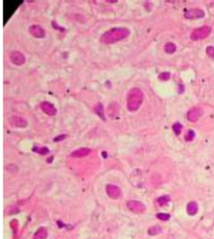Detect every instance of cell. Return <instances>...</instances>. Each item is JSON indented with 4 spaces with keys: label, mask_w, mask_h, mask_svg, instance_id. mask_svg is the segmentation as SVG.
<instances>
[{
    "label": "cell",
    "mask_w": 214,
    "mask_h": 239,
    "mask_svg": "<svg viewBox=\"0 0 214 239\" xmlns=\"http://www.w3.org/2000/svg\"><path fill=\"white\" fill-rule=\"evenodd\" d=\"M130 36V29L125 27H115L107 30L101 36V42L104 44H113L118 41L125 39Z\"/></svg>",
    "instance_id": "obj_1"
},
{
    "label": "cell",
    "mask_w": 214,
    "mask_h": 239,
    "mask_svg": "<svg viewBox=\"0 0 214 239\" xmlns=\"http://www.w3.org/2000/svg\"><path fill=\"white\" fill-rule=\"evenodd\" d=\"M143 102V92L138 88L130 89L128 94V98H126V106H128V111L130 112H135Z\"/></svg>",
    "instance_id": "obj_2"
},
{
    "label": "cell",
    "mask_w": 214,
    "mask_h": 239,
    "mask_svg": "<svg viewBox=\"0 0 214 239\" xmlns=\"http://www.w3.org/2000/svg\"><path fill=\"white\" fill-rule=\"evenodd\" d=\"M211 27L210 26H202L200 28H196L191 32L190 35V39L192 41H200V40L206 39L209 35L211 34Z\"/></svg>",
    "instance_id": "obj_3"
},
{
    "label": "cell",
    "mask_w": 214,
    "mask_h": 239,
    "mask_svg": "<svg viewBox=\"0 0 214 239\" xmlns=\"http://www.w3.org/2000/svg\"><path fill=\"white\" fill-rule=\"evenodd\" d=\"M128 208L130 209L132 212L137 214L143 213L145 211V205L143 203H141L139 200H128Z\"/></svg>",
    "instance_id": "obj_4"
},
{
    "label": "cell",
    "mask_w": 214,
    "mask_h": 239,
    "mask_svg": "<svg viewBox=\"0 0 214 239\" xmlns=\"http://www.w3.org/2000/svg\"><path fill=\"white\" fill-rule=\"evenodd\" d=\"M204 115V110L200 107H194L191 110H189V112L187 114V119L191 122L197 121L200 118Z\"/></svg>",
    "instance_id": "obj_5"
},
{
    "label": "cell",
    "mask_w": 214,
    "mask_h": 239,
    "mask_svg": "<svg viewBox=\"0 0 214 239\" xmlns=\"http://www.w3.org/2000/svg\"><path fill=\"white\" fill-rule=\"evenodd\" d=\"M10 60L13 64L17 66H22L25 64V57L22 52L20 51H12L10 53Z\"/></svg>",
    "instance_id": "obj_6"
},
{
    "label": "cell",
    "mask_w": 214,
    "mask_h": 239,
    "mask_svg": "<svg viewBox=\"0 0 214 239\" xmlns=\"http://www.w3.org/2000/svg\"><path fill=\"white\" fill-rule=\"evenodd\" d=\"M10 124L13 127H20V128H23V127H26L28 122L25 118L21 117V116H12L10 118Z\"/></svg>",
    "instance_id": "obj_7"
},
{
    "label": "cell",
    "mask_w": 214,
    "mask_h": 239,
    "mask_svg": "<svg viewBox=\"0 0 214 239\" xmlns=\"http://www.w3.org/2000/svg\"><path fill=\"white\" fill-rule=\"evenodd\" d=\"M29 32H30L31 36L37 38V39H42V38H45V36H46L44 28L41 25H38V24L31 25L29 27Z\"/></svg>",
    "instance_id": "obj_8"
},
{
    "label": "cell",
    "mask_w": 214,
    "mask_h": 239,
    "mask_svg": "<svg viewBox=\"0 0 214 239\" xmlns=\"http://www.w3.org/2000/svg\"><path fill=\"white\" fill-rule=\"evenodd\" d=\"M106 192L113 200H117L121 196V190L119 189V187L115 186V185H107Z\"/></svg>",
    "instance_id": "obj_9"
},
{
    "label": "cell",
    "mask_w": 214,
    "mask_h": 239,
    "mask_svg": "<svg viewBox=\"0 0 214 239\" xmlns=\"http://www.w3.org/2000/svg\"><path fill=\"white\" fill-rule=\"evenodd\" d=\"M205 16V12L201 8H191L188 10L185 13V18L186 19H196V18H203Z\"/></svg>",
    "instance_id": "obj_10"
},
{
    "label": "cell",
    "mask_w": 214,
    "mask_h": 239,
    "mask_svg": "<svg viewBox=\"0 0 214 239\" xmlns=\"http://www.w3.org/2000/svg\"><path fill=\"white\" fill-rule=\"evenodd\" d=\"M41 109L42 111L45 113V114L49 115V116H55V114H57V108L53 106L52 104H50V102H43L41 104Z\"/></svg>",
    "instance_id": "obj_11"
},
{
    "label": "cell",
    "mask_w": 214,
    "mask_h": 239,
    "mask_svg": "<svg viewBox=\"0 0 214 239\" xmlns=\"http://www.w3.org/2000/svg\"><path fill=\"white\" fill-rule=\"evenodd\" d=\"M90 153H91V149H90V148H87V147L78 148V149H76V151L71 153V157H73V158H84V157L88 156Z\"/></svg>",
    "instance_id": "obj_12"
},
{
    "label": "cell",
    "mask_w": 214,
    "mask_h": 239,
    "mask_svg": "<svg viewBox=\"0 0 214 239\" xmlns=\"http://www.w3.org/2000/svg\"><path fill=\"white\" fill-rule=\"evenodd\" d=\"M186 210H187V213L189 214V215H195L198 211L197 204H196L195 202H190V203L187 205Z\"/></svg>",
    "instance_id": "obj_13"
},
{
    "label": "cell",
    "mask_w": 214,
    "mask_h": 239,
    "mask_svg": "<svg viewBox=\"0 0 214 239\" xmlns=\"http://www.w3.org/2000/svg\"><path fill=\"white\" fill-rule=\"evenodd\" d=\"M108 111H109V116L114 117L115 115H117L118 112H119V106L116 102H112L108 108Z\"/></svg>",
    "instance_id": "obj_14"
},
{
    "label": "cell",
    "mask_w": 214,
    "mask_h": 239,
    "mask_svg": "<svg viewBox=\"0 0 214 239\" xmlns=\"http://www.w3.org/2000/svg\"><path fill=\"white\" fill-rule=\"evenodd\" d=\"M47 238V230L45 228H40L35 233L34 239H46Z\"/></svg>",
    "instance_id": "obj_15"
},
{
    "label": "cell",
    "mask_w": 214,
    "mask_h": 239,
    "mask_svg": "<svg viewBox=\"0 0 214 239\" xmlns=\"http://www.w3.org/2000/svg\"><path fill=\"white\" fill-rule=\"evenodd\" d=\"M164 50H165L166 53L171 55V53H173V52L177 50V46H175V43H172V42H168V43H166V44L164 45Z\"/></svg>",
    "instance_id": "obj_16"
},
{
    "label": "cell",
    "mask_w": 214,
    "mask_h": 239,
    "mask_svg": "<svg viewBox=\"0 0 214 239\" xmlns=\"http://www.w3.org/2000/svg\"><path fill=\"white\" fill-rule=\"evenodd\" d=\"M94 111H95V113L98 115L99 117H101L102 120H106V117H104V107H102V104H100V102H98V104L95 106V108H94Z\"/></svg>",
    "instance_id": "obj_17"
},
{
    "label": "cell",
    "mask_w": 214,
    "mask_h": 239,
    "mask_svg": "<svg viewBox=\"0 0 214 239\" xmlns=\"http://www.w3.org/2000/svg\"><path fill=\"white\" fill-rule=\"evenodd\" d=\"M161 232H162V228H161V227H159V226L150 227V228L147 230V233H148V235H151V236L159 234V233H161Z\"/></svg>",
    "instance_id": "obj_18"
},
{
    "label": "cell",
    "mask_w": 214,
    "mask_h": 239,
    "mask_svg": "<svg viewBox=\"0 0 214 239\" xmlns=\"http://www.w3.org/2000/svg\"><path fill=\"white\" fill-rule=\"evenodd\" d=\"M169 200H170V196H168V195H163V196H160V198L157 200V202H158V205L159 206H165L169 203Z\"/></svg>",
    "instance_id": "obj_19"
},
{
    "label": "cell",
    "mask_w": 214,
    "mask_h": 239,
    "mask_svg": "<svg viewBox=\"0 0 214 239\" xmlns=\"http://www.w3.org/2000/svg\"><path fill=\"white\" fill-rule=\"evenodd\" d=\"M182 130H183V125L181 124V123H179V122H175V123L172 124V131L175 132V134L177 136H179L181 133H182Z\"/></svg>",
    "instance_id": "obj_20"
},
{
    "label": "cell",
    "mask_w": 214,
    "mask_h": 239,
    "mask_svg": "<svg viewBox=\"0 0 214 239\" xmlns=\"http://www.w3.org/2000/svg\"><path fill=\"white\" fill-rule=\"evenodd\" d=\"M32 151H36V153H40V155H47L49 153V149L47 147H39V146H36V147L32 148Z\"/></svg>",
    "instance_id": "obj_21"
},
{
    "label": "cell",
    "mask_w": 214,
    "mask_h": 239,
    "mask_svg": "<svg viewBox=\"0 0 214 239\" xmlns=\"http://www.w3.org/2000/svg\"><path fill=\"white\" fill-rule=\"evenodd\" d=\"M170 78V73L169 72H162L159 74V79L160 81H168Z\"/></svg>",
    "instance_id": "obj_22"
},
{
    "label": "cell",
    "mask_w": 214,
    "mask_h": 239,
    "mask_svg": "<svg viewBox=\"0 0 214 239\" xmlns=\"http://www.w3.org/2000/svg\"><path fill=\"white\" fill-rule=\"evenodd\" d=\"M157 218L161 219V220H168L170 218V215L167 213H158L157 214Z\"/></svg>",
    "instance_id": "obj_23"
},
{
    "label": "cell",
    "mask_w": 214,
    "mask_h": 239,
    "mask_svg": "<svg viewBox=\"0 0 214 239\" xmlns=\"http://www.w3.org/2000/svg\"><path fill=\"white\" fill-rule=\"evenodd\" d=\"M206 52H207V55H208V57L214 59V47L213 46H208L207 47Z\"/></svg>",
    "instance_id": "obj_24"
},
{
    "label": "cell",
    "mask_w": 214,
    "mask_h": 239,
    "mask_svg": "<svg viewBox=\"0 0 214 239\" xmlns=\"http://www.w3.org/2000/svg\"><path fill=\"white\" fill-rule=\"evenodd\" d=\"M194 135H195V134H194V132H193V131H188V133H187V135H186V137H185V139L187 141H191V140H193V139H194Z\"/></svg>",
    "instance_id": "obj_25"
},
{
    "label": "cell",
    "mask_w": 214,
    "mask_h": 239,
    "mask_svg": "<svg viewBox=\"0 0 214 239\" xmlns=\"http://www.w3.org/2000/svg\"><path fill=\"white\" fill-rule=\"evenodd\" d=\"M65 138H66V135H60L59 137H55V141L63 140V139H65Z\"/></svg>",
    "instance_id": "obj_26"
}]
</instances>
